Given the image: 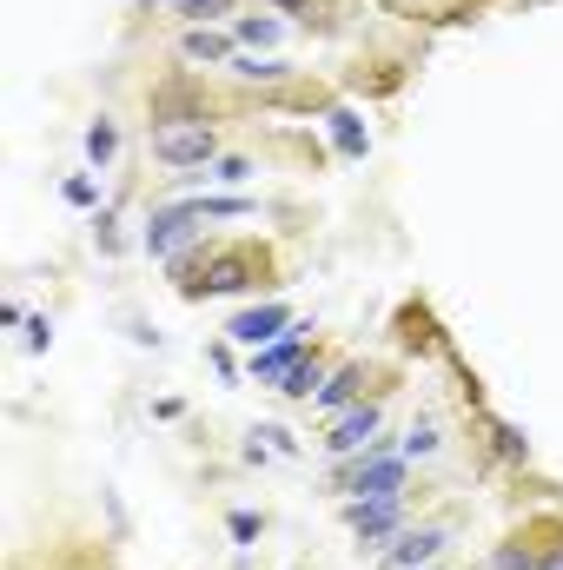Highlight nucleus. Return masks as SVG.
I'll return each instance as SVG.
<instances>
[{"instance_id":"obj_1","label":"nucleus","mask_w":563,"mask_h":570,"mask_svg":"<svg viewBox=\"0 0 563 570\" xmlns=\"http://www.w3.org/2000/svg\"><path fill=\"white\" fill-rule=\"evenodd\" d=\"M186 298H206V292H266V273H259V253L253 246H226V239H206V246H192L186 259H172L166 266Z\"/></svg>"},{"instance_id":"obj_2","label":"nucleus","mask_w":563,"mask_h":570,"mask_svg":"<svg viewBox=\"0 0 563 570\" xmlns=\"http://www.w3.org/2000/svg\"><path fill=\"white\" fill-rule=\"evenodd\" d=\"M345 498H405V484H412V458L392 444V438H378L372 451H358V458H338V478H332Z\"/></svg>"},{"instance_id":"obj_3","label":"nucleus","mask_w":563,"mask_h":570,"mask_svg":"<svg viewBox=\"0 0 563 570\" xmlns=\"http://www.w3.org/2000/svg\"><path fill=\"white\" fill-rule=\"evenodd\" d=\"M219 153H226V140H219L213 120H159L152 127V159L172 166V173H206Z\"/></svg>"},{"instance_id":"obj_4","label":"nucleus","mask_w":563,"mask_h":570,"mask_svg":"<svg viewBox=\"0 0 563 570\" xmlns=\"http://www.w3.org/2000/svg\"><path fill=\"white\" fill-rule=\"evenodd\" d=\"M206 239H213V226L192 213V199H159V206L146 213V253H152L159 266L186 259V253L206 246Z\"/></svg>"},{"instance_id":"obj_5","label":"nucleus","mask_w":563,"mask_h":570,"mask_svg":"<svg viewBox=\"0 0 563 570\" xmlns=\"http://www.w3.org/2000/svg\"><path fill=\"white\" fill-rule=\"evenodd\" d=\"M312 352H318V325H312V318H292L273 345H259V352L246 358V379H259V385H279L285 372H292V365H305Z\"/></svg>"},{"instance_id":"obj_6","label":"nucleus","mask_w":563,"mask_h":570,"mask_svg":"<svg viewBox=\"0 0 563 570\" xmlns=\"http://www.w3.org/2000/svg\"><path fill=\"white\" fill-rule=\"evenodd\" d=\"M378 438H385V405H378V399H358L352 412H338V419L325 425L318 451H325V458H358V451H372Z\"/></svg>"},{"instance_id":"obj_7","label":"nucleus","mask_w":563,"mask_h":570,"mask_svg":"<svg viewBox=\"0 0 563 570\" xmlns=\"http://www.w3.org/2000/svg\"><path fill=\"white\" fill-rule=\"evenodd\" d=\"M345 524L358 531L365 551H385L405 531V498H345Z\"/></svg>"},{"instance_id":"obj_8","label":"nucleus","mask_w":563,"mask_h":570,"mask_svg":"<svg viewBox=\"0 0 563 570\" xmlns=\"http://www.w3.org/2000/svg\"><path fill=\"white\" fill-rule=\"evenodd\" d=\"M285 325H292V305H285V298H259V305L233 312L226 338H233V345H253V352H259V345H273V338H279Z\"/></svg>"},{"instance_id":"obj_9","label":"nucleus","mask_w":563,"mask_h":570,"mask_svg":"<svg viewBox=\"0 0 563 570\" xmlns=\"http://www.w3.org/2000/svg\"><path fill=\"white\" fill-rule=\"evenodd\" d=\"M451 544V531L444 524H424V531H398L392 544H385V564L392 570H424V564H437V551Z\"/></svg>"},{"instance_id":"obj_10","label":"nucleus","mask_w":563,"mask_h":570,"mask_svg":"<svg viewBox=\"0 0 563 570\" xmlns=\"http://www.w3.org/2000/svg\"><path fill=\"white\" fill-rule=\"evenodd\" d=\"M179 53H186L192 67H233V60H239V40L219 33V27H179Z\"/></svg>"},{"instance_id":"obj_11","label":"nucleus","mask_w":563,"mask_h":570,"mask_svg":"<svg viewBox=\"0 0 563 570\" xmlns=\"http://www.w3.org/2000/svg\"><path fill=\"white\" fill-rule=\"evenodd\" d=\"M365 385H372V372H365V365H358V358H352V365H338V372H332V379H325V385H318V392H312V405H318V412H332V419H338V412H352V405H358V399H365Z\"/></svg>"},{"instance_id":"obj_12","label":"nucleus","mask_w":563,"mask_h":570,"mask_svg":"<svg viewBox=\"0 0 563 570\" xmlns=\"http://www.w3.org/2000/svg\"><path fill=\"white\" fill-rule=\"evenodd\" d=\"M285 33H292V20H285V13H273V7H266V13H239V20H233V40H239L246 53H259V47H279Z\"/></svg>"},{"instance_id":"obj_13","label":"nucleus","mask_w":563,"mask_h":570,"mask_svg":"<svg viewBox=\"0 0 563 570\" xmlns=\"http://www.w3.org/2000/svg\"><path fill=\"white\" fill-rule=\"evenodd\" d=\"M325 127H332V140H338L345 159H365V153H372V134L358 127V114H352V107H332V114H325Z\"/></svg>"},{"instance_id":"obj_14","label":"nucleus","mask_w":563,"mask_h":570,"mask_svg":"<svg viewBox=\"0 0 563 570\" xmlns=\"http://www.w3.org/2000/svg\"><path fill=\"white\" fill-rule=\"evenodd\" d=\"M120 146H127L120 120H107V114H100V120L87 127V166H113V159H120Z\"/></svg>"},{"instance_id":"obj_15","label":"nucleus","mask_w":563,"mask_h":570,"mask_svg":"<svg viewBox=\"0 0 563 570\" xmlns=\"http://www.w3.org/2000/svg\"><path fill=\"white\" fill-rule=\"evenodd\" d=\"M166 7H172V20H179V27H206V20H226L239 0H166Z\"/></svg>"},{"instance_id":"obj_16","label":"nucleus","mask_w":563,"mask_h":570,"mask_svg":"<svg viewBox=\"0 0 563 570\" xmlns=\"http://www.w3.org/2000/svg\"><path fill=\"white\" fill-rule=\"evenodd\" d=\"M312 385H325V358H318V352H312L305 365H292V372H285L279 392H285V399H312Z\"/></svg>"},{"instance_id":"obj_17","label":"nucleus","mask_w":563,"mask_h":570,"mask_svg":"<svg viewBox=\"0 0 563 570\" xmlns=\"http://www.w3.org/2000/svg\"><path fill=\"white\" fill-rule=\"evenodd\" d=\"M233 73H239V80H259V87H266V80H285L292 67H285V60H266V53H246V47H239Z\"/></svg>"},{"instance_id":"obj_18","label":"nucleus","mask_w":563,"mask_h":570,"mask_svg":"<svg viewBox=\"0 0 563 570\" xmlns=\"http://www.w3.org/2000/svg\"><path fill=\"white\" fill-rule=\"evenodd\" d=\"M206 179H213V186H239V179H253V159H246V153H219V159L206 166Z\"/></svg>"},{"instance_id":"obj_19","label":"nucleus","mask_w":563,"mask_h":570,"mask_svg":"<svg viewBox=\"0 0 563 570\" xmlns=\"http://www.w3.org/2000/svg\"><path fill=\"white\" fill-rule=\"evenodd\" d=\"M60 193H67V206H80V213H100V179H93V173H73Z\"/></svg>"},{"instance_id":"obj_20","label":"nucleus","mask_w":563,"mask_h":570,"mask_svg":"<svg viewBox=\"0 0 563 570\" xmlns=\"http://www.w3.org/2000/svg\"><path fill=\"white\" fill-rule=\"evenodd\" d=\"M405 458H437V425L431 419H418V425L405 431V444H398Z\"/></svg>"},{"instance_id":"obj_21","label":"nucleus","mask_w":563,"mask_h":570,"mask_svg":"<svg viewBox=\"0 0 563 570\" xmlns=\"http://www.w3.org/2000/svg\"><path fill=\"white\" fill-rule=\"evenodd\" d=\"M226 531H233V544H259L266 518H259V511H233V518H226Z\"/></svg>"},{"instance_id":"obj_22","label":"nucleus","mask_w":563,"mask_h":570,"mask_svg":"<svg viewBox=\"0 0 563 570\" xmlns=\"http://www.w3.org/2000/svg\"><path fill=\"white\" fill-rule=\"evenodd\" d=\"M491 438H497V451H504L511 464H524V458H531V451H524V438H517L511 425H497V419H491Z\"/></svg>"},{"instance_id":"obj_23","label":"nucleus","mask_w":563,"mask_h":570,"mask_svg":"<svg viewBox=\"0 0 563 570\" xmlns=\"http://www.w3.org/2000/svg\"><path fill=\"white\" fill-rule=\"evenodd\" d=\"M27 352H47V318H27Z\"/></svg>"},{"instance_id":"obj_24","label":"nucleus","mask_w":563,"mask_h":570,"mask_svg":"<svg viewBox=\"0 0 563 570\" xmlns=\"http://www.w3.org/2000/svg\"><path fill=\"white\" fill-rule=\"evenodd\" d=\"M537 570H563V544H557V551H544V558H537Z\"/></svg>"},{"instance_id":"obj_25","label":"nucleus","mask_w":563,"mask_h":570,"mask_svg":"<svg viewBox=\"0 0 563 570\" xmlns=\"http://www.w3.org/2000/svg\"><path fill=\"white\" fill-rule=\"evenodd\" d=\"M266 7H273V13H298V7H305V0H266Z\"/></svg>"},{"instance_id":"obj_26","label":"nucleus","mask_w":563,"mask_h":570,"mask_svg":"<svg viewBox=\"0 0 563 570\" xmlns=\"http://www.w3.org/2000/svg\"><path fill=\"white\" fill-rule=\"evenodd\" d=\"M140 7H152V0H140Z\"/></svg>"},{"instance_id":"obj_27","label":"nucleus","mask_w":563,"mask_h":570,"mask_svg":"<svg viewBox=\"0 0 563 570\" xmlns=\"http://www.w3.org/2000/svg\"><path fill=\"white\" fill-rule=\"evenodd\" d=\"M424 570H437V564H424Z\"/></svg>"}]
</instances>
